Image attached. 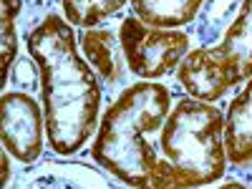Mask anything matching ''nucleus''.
Wrapping results in <instances>:
<instances>
[{"mask_svg": "<svg viewBox=\"0 0 252 189\" xmlns=\"http://www.w3.org/2000/svg\"><path fill=\"white\" fill-rule=\"evenodd\" d=\"M28 56L38 63L48 144L58 157L78 154L101 124V81L76 43L63 15H46L26 35Z\"/></svg>", "mask_w": 252, "mask_h": 189, "instance_id": "obj_1", "label": "nucleus"}, {"mask_svg": "<svg viewBox=\"0 0 252 189\" xmlns=\"http://www.w3.org/2000/svg\"><path fill=\"white\" fill-rule=\"evenodd\" d=\"M172 111V94L157 81L126 86L101 116L91 157L103 172L131 189H146L159 169L152 134L161 131Z\"/></svg>", "mask_w": 252, "mask_h": 189, "instance_id": "obj_2", "label": "nucleus"}, {"mask_svg": "<svg viewBox=\"0 0 252 189\" xmlns=\"http://www.w3.org/2000/svg\"><path fill=\"white\" fill-rule=\"evenodd\" d=\"M224 114L207 101L182 98L166 116L159 149L174 166L184 189L215 184L224 177Z\"/></svg>", "mask_w": 252, "mask_h": 189, "instance_id": "obj_3", "label": "nucleus"}, {"mask_svg": "<svg viewBox=\"0 0 252 189\" xmlns=\"http://www.w3.org/2000/svg\"><path fill=\"white\" fill-rule=\"evenodd\" d=\"M126 68L144 81H159L182 66L189 53V35L172 28L146 26L136 15L121 20L119 28Z\"/></svg>", "mask_w": 252, "mask_h": 189, "instance_id": "obj_4", "label": "nucleus"}, {"mask_svg": "<svg viewBox=\"0 0 252 189\" xmlns=\"http://www.w3.org/2000/svg\"><path fill=\"white\" fill-rule=\"evenodd\" d=\"M0 124H3V146L5 152L20 161L33 164L43 154L46 114L38 101L26 91H5L0 98Z\"/></svg>", "mask_w": 252, "mask_h": 189, "instance_id": "obj_5", "label": "nucleus"}, {"mask_svg": "<svg viewBox=\"0 0 252 189\" xmlns=\"http://www.w3.org/2000/svg\"><path fill=\"white\" fill-rule=\"evenodd\" d=\"M116 177L81 161H43L26 172L13 189H124Z\"/></svg>", "mask_w": 252, "mask_h": 189, "instance_id": "obj_6", "label": "nucleus"}, {"mask_svg": "<svg viewBox=\"0 0 252 189\" xmlns=\"http://www.w3.org/2000/svg\"><path fill=\"white\" fill-rule=\"evenodd\" d=\"M209 56L220 66L227 91L252 78V0L242 3L232 28L215 48H209Z\"/></svg>", "mask_w": 252, "mask_h": 189, "instance_id": "obj_7", "label": "nucleus"}, {"mask_svg": "<svg viewBox=\"0 0 252 189\" xmlns=\"http://www.w3.org/2000/svg\"><path fill=\"white\" fill-rule=\"evenodd\" d=\"M81 53L96 71L101 86L116 91L126 81V58L121 51V38L111 28H89L78 35Z\"/></svg>", "mask_w": 252, "mask_h": 189, "instance_id": "obj_8", "label": "nucleus"}, {"mask_svg": "<svg viewBox=\"0 0 252 189\" xmlns=\"http://www.w3.org/2000/svg\"><path fill=\"white\" fill-rule=\"evenodd\" d=\"M179 83L187 89V94L197 101H220L227 94L222 71L215 63V58L209 56V48H194L189 51L187 58L182 61V66L177 68Z\"/></svg>", "mask_w": 252, "mask_h": 189, "instance_id": "obj_9", "label": "nucleus"}, {"mask_svg": "<svg viewBox=\"0 0 252 189\" xmlns=\"http://www.w3.org/2000/svg\"><path fill=\"white\" fill-rule=\"evenodd\" d=\"M224 119H227L224 126L227 159L237 166H245L252 161V78L232 98Z\"/></svg>", "mask_w": 252, "mask_h": 189, "instance_id": "obj_10", "label": "nucleus"}, {"mask_svg": "<svg viewBox=\"0 0 252 189\" xmlns=\"http://www.w3.org/2000/svg\"><path fill=\"white\" fill-rule=\"evenodd\" d=\"M204 0H131L134 15L154 28H182L197 20Z\"/></svg>", "mask_w": 252, "mask_h": 189, "instance_id": "obj_11", "label": "nucleus"}, {"mask_svg": "<svg viewBox=\"0 0 252 189\" xmlns=\"http://www.w3.org/2000/svg\"><path fill=\"white\" fill-rule=\"evenodd\" d=\"M242 3L245 0H204V5L194 20L199 48H215L220 43L224 33L237 20Z\"/></svg>", "mask_w": 252, "mask_h": 189, "instance_id": "obj_12", "label": "nucleus"}, {"mask_svg": "<svg viewBox=\"0 0 252 189\" xmlns=\"http://www.w3.org/2000/svg\"><path fill=\"white\" fill-rule=\"evenodd\" d=\"M63 18L73 28H98L109 18L119 15L126 5V0H61Z\"/></svg>", "mask_w": 252, "mask_h": 189, "instance_id": "obj_13", "label": "nucleus"}, {"mask_svg": "<svg viewBox=\"0 0 252 189\" xmlns=\"http://www.w3.org/2000/svg\"><path fill=\"white\" fill-rule=\"evenodd\" d=\"M18 15L20 0H3V81H8L18 61Z\"/></svg>", "mask_w": 252, "mask_h": 189, "instance_id": "obj_14", "label": "nucleus"}, {"mask_svg": "<svg viewBox=\"0 0 252 189\" xmlns=\"http://www.w3.org/2000/svg\"><path fill=\"white\" fill-rule=\"evenodd\" d=\"M8 81H13L15 83V91H26V94H31L33 89H38V83H40V71H38V63L28 56V58H23V61H15V66H13V71H10V76H8Z\"/></svg>", "mask_w": 252, "mask_h": 189, "instance_id": "obj_15", "label": "nucleus"}, {"mask_svg": "<svg viewBox=\"0 0 252 189\" xmlns=\"http://www.w3.org/2000/svg\"><path fill=\"white\" fill-rule=\"evenodd\" d=\"M10 154L5 152L3 154V189H8V184H10Z\"/></svg>", "mask_w": 252, "mask_h": 189, "instance_id": "obj_16", "label": "nucleus"}, {"mask_svg": "<svg viewBox=\"0 0 252 189\" xmlns=\"http://www.w3.org/2000/svg\"><path fill=\"white\" fill-rule=\"evenodd\" d=\"M217 189H250L245 182H227V184H222V187H217Z\"/></svg>", "mask_w": 252, "mask_h": 189, "instance_id": "obj_17", "label": "nucleus"}, {"mask_svg": "<svg viewBox=\"0 0 252 189\" xmlns=\"http://www.w3.org/2000/svg\"><path fill=\"white\" fill-rule=\"evenodd\" d=\"M250 164H252V161H250ZM247 182H250V184H252V174H250V179H247Z\"/></svg>", "mask_w": 252, "mask_h": 189, "instance_id": "obj_18", "label": "nucleus"}]
</instances>
